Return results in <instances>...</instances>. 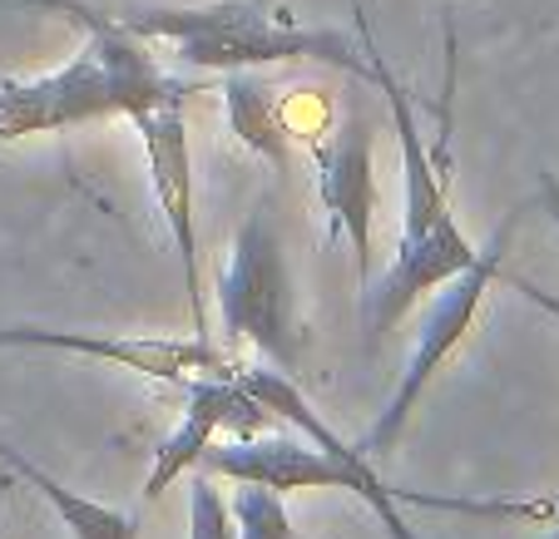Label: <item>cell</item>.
<instances>
[{
  "mask_svg": "<svg viewBox=\"0 0 559 539\" xmlns=\"http://www.w3.org/2000/svg\"><path fill=\"white\" fill-rule=\"evenodd\" d=\"M243 386L258 396L273 421L293 426L297 435H243L233 445H203L199 466L213 476H228L238 486H263L277 495H293V490H347L361 495L367 510L381 519L391 539H416L412 525L402 519V500L426 510H455V515H480V519H549L555 505L549 500H461V495H416V490H396L377 476V460L357 451L352 441H342L322 416L312 411L297 381L287 371H238Z\"/></svg>",
  "mask_w": 559,
  "mask_h": 539,
  "instance_id": "obj_1",
  "label": "cell"
},
{
  "mask_svg": "<svg viewBox=\"0 0 559 539\" xmlns=\"http://www.w3.org/2000/svg\"><path fill=\"white\" fill-rule=\"evenodd\" d=\"M90 40L70 64L35 80H0V139L60 134V129L90 124L109 115H144V109L189 105L193 85L158 70V60L144 50L139 35H129L115 15L90 11Z\"/></svg>",
  "mask_w": 559,
  "mask_h": 539,
  "instance_id": "obj_2",
  "label": "cell"
},
{
  "mask_svg": "<svg viewBox=\"0 0 559 539\" xmlns=\"http://www.w3.org/2000/svg\"><path fill=\"white\" fill-rule=\"evenodd\" d=\"M139 40H169L193 70H267V64H328V70L371 80L367 50L347 31L297 25L267 0H213V5H144L115 15Z\"/></svg>",
  "mask_w": 559,
  "mask_h": 539,
  "instance_id": "obj_3",
  "label": "cell"
},
{
  "mask_svg": "<svg viewBox=\"0 0 559 539\" xmlns=\"http://www.w3.org/2000/svg\"><path fill=\"white\" fill-rule=\"evenodd\" d=\"M367 70L391 105V124H396V139H402V183H406L402 238H396L386 277H381L367 297L371 342H381L426 292L451 283V277L471 263L475 243L461 233V223H455L451 193H445L441 173H436V164H431V148L421 144V129H416V109H412V99H406V89L396 85V74L381 60L377 45H367Z\"/></svg>",
  "mask_w": 559,
  "mask_h": 539,
  "instance_id": "obj_4",
  "label": "cell"
},
{
  "mask_svg": "<svg viewBox=\"0 0 559 539\" xmlns=\"http://www.w3.org/2000/svg\"><path fill=\"white\" fill-rule=\"evenodd\" d=\"M218 322L223 337L238 347H258L267 361L293 376L297 357H302V327H297L293 307V273H287L283 233H277L273 203H258L243 218L233 253L218 267Z\"/></svg>",
  "mask_w": 559,
  "mask_h": 539,
  "instance_id": "obj_5",
  "label": "cell"
},
{
  "mask_svg": "<svg viewBox=\"0 0 559 539\" xmlns=\"http://www.w3.org/2000/svg\"><path fill=\"white\" fill-rule=\"evenodd\" d=\"M515 218L520 213H510V218L496 228V238H490V243L480 248L451 283H441V292L431 297L426 322H421V332H416V351H412V361H406L402 381H396V392H391V402L381 406V416L371 421V431L357 441V451L367 455V460H381L386 451L402 445V431H406V421H412L416 402L426 396V386L436 381V371L455 357V347L465 342V332L475 327V318H480V307H486L496 277L506 273V248H510V233H515Z\"/></svg>",
  "mask_w": 559,
  "mask_h": 539,
  "instance_id": "obj_6",
  "label": "cell"
},
{
  "mask_svg": "<svg viewBox=\"0 0 559 539\" xmlns=\"http://www.w3.org/2000/svg\"><path fill=\"white\" fill-rule=\"evenodd\" d=\"M0 347H35V351H70V357H95L109 367L139 371L148 381H209V376H238V361L218 351L209 337H109V332H70V327H0Z\"/></svg>",
  "mask_w": 559,
  "mask_h": 539,
  "instance_id": "obj_7",
  "label": "cell"
},
{
  "mask_svg": "<svg viewBox=\"0 0 559 539\" xmlns=\"http://www.w3.org/2000/svg\"><path fill=\"white\" fill-rule=\"evenodd\" d=\"M139 144L148 159V183H154L158 213L169 223V238L183 263V297H189L193 332H203V273H199V213H193V154H189V124H183V99L134 115Z\"/></svg>",
  "mask_w": 559,
  "mask_h": 539,
  "instance_id": "obj_8",
  "label": "cell"
},
{
  "mask_svg": "<svg viewBox=\"0 0 559 539\" xmlns=\"http://www.w3.org/2000/svg\"><path fill=\"white\" fill-rule=\"evenodd\" d=\"M371 148H377V129L361 115L342 119L332 139H312L317 193H322V208L332 218V238H352L357 283H367V273H371V218H377Z\"/></svg>",
  "mask_w": 559,
  "mask_h": 539,
  "instance_id": "obj_9",
  "label": "cell"
},
{
  "mask_svg": "<svg viewBox=\"0 0 559 539\" xmlns=\"http://www.w3.org/2000/svg\"><path fill=\"white\" fill-rule=\"evenodd\" d=\"M273 416L258 406V396L243 386V376H209V381H189V411H183V426L158 445L154 470L144 480V500H158L179 476H189L199 466L203 445H213V431L218 426H233L243 435H258Z\"/></svg>",
  "mask_w": 559,
  "mask_h": 539,
  "instance_id": "obj_10",
  "label": "cell"
},
{
  "mask_svg": "<svg viewBox=\"0 0 559 539\" xmlns=\"http://www.w3.org/2000/svg\"><path fill=\"white\" fill-rule=\"evenodd\" d=\"M0 466L11 470V476H21L31 490H40V500H50L60 525L70 529L74 539H139V515H129V510H119V505H99V500L60 486L55 476H45V470L35 466L31 455L5 441H0Z\"/></svg>",
  "mask_w": 559,
  "mask_h": 539,
  "instance_id": "obj_11",
  "label": "cell"
},
{
  "mask_svg": "<svg viewBox=\"0 0 559 539\" xmlns=\"http://www.w3.org/2000/svg\"><path fill=\"white\" fill-rule=\"evenodd\" d=\"M223 105H228L233 134L243 139L253 154H263L267 164L287 169V119L277 109V89L267 85L258 70H233L223 80Z\"/></svg>",
  "mask_w": 559,
  "mask_h": 539,
  "instance_id": "obj_12",
  "label": "cell"
},
{
  "mask_svg": "<svg viewBox=\"0 0 559 539\" xmlns=\"http://www.w3.org/2000/svg\"><path fill=\"white\" fill-rule=\"evenodd\" d=\"M233 525H238V539H297L293 519L283 510V495L263 486H243L233 495Z\"/></svg>",
  "mask_w": 559,
  "mask_h": 539,
  "instance_id": "obj_13",
  "label": "cell"
},
{
  "mask_svg": "<svg viewBox=\"0 0 559 539\" xmlns=\"http://www.w3.org/2000/svg\"><path fill=\"white\" fill-rule=\"evenodd\" d=\"M189 539H238L228 500L218 495V486L209 476L189 480Z\"/></svg>",
  "mask_w": 559,
  "mask_h": 539,
  "instance_id": "obj_14",
  "label": "cell"
},
{
  "mask_svg": "<svg viewBox=\"0 0 559 539\" xmlns=\"http://www.w3.org/2000/svg\"><path fill=\"white\" fill-rule=\"evenodd\" d=\"M510 287H515V292H525L530 302L539 307V312H549V318L559 322V297H555V292H545V287H539V283H530V277H520V273L510 277Z\"/></svg>",
  "mask_w": 559,
  "mask_h": 539,
  "instance_id": "obj_15",
  "label": "cell"
},
{
  "mask_svg": "<svg viewBox=\"0 0 559 539\" xmlns=\"http://www.w3.org/2000/svg\"><path fill=\"white\" fill-rule=\"evenodd\" d=\"M11 5H45V11H60L80 25H85V15H90V5H80V0H11Z\"/></svg>",
  "mask_w": 559,
  "mask_h": 539,
  "instance_id": "obj_16",
  "label": "cell"
},
{
  "mask_svg": "<svg viewBox=\"0 0 559 539\" xmlns=\"http://www.w3.org/2000/svg\"><path fill=\"white\" fill-rule=\"evenodd\" d=\"M539 203H545V213L555 218V228H559V179L549 169H539Z\"/></svg>",
  "mask_w": 559,
  "mask_h": 539,
  "instance_id": "obj_17",
  "label": "cell"
},
{
  "mask_svg": "<svg viewBox=\"0 0 559 539\" xmlns=\"http://www.w3.org/2000/svg\"><path fill=\"white\" fill-rule=\"evenodd\" d=\"M549 539H559V529H555V535H549Z\"/></svg>",
  "mask_w": 559,
  "mask_h": 539,
  "instance_id": "obj_18",
  "label": "cell"
}]
</instances>
